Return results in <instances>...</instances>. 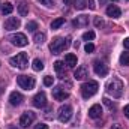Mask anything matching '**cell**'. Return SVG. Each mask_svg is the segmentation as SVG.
<instances>
[{"mask_svg": "<svg viewBox=\"0 0 129 129\" xmlns=\"http://www.w3.org/2000/svg\"><path fill=\"white\" fill-rule=\"evenodd\" d=\"M107 93L113 95V98H120L123 93V83L117 78H113L107 84Z\"/></svg>", "mask_w": 129, "mask_h": 129, "instance_id": "1", "label": "cell"}, {"mask_svg": "<svg viewBox=\"0 0 129 129\" xmlns=\"http://www.w3.org/2000/svg\"><path fill=\"white\" fill-rule=\"evenodd\" d=\"M68 47H69V42H68V39H63V38H54L50 44V50L53 54H60Z\"/></svg>", "mask_w": 129, "mask_h": 129, "instance_id": "2", "label": "cell"}, {"mask_svg": "<svg viewBox=\"0 0 129 129\" xmlns=\"http://www.w3.org/2000/svg\"><path fill=\"white\" fill-rule=\"evenodd\" d=\"M98 89H99V84H98L96 81H87V83H84L81 86V95H83L84 99H89L93 95H96Z\"/></svg>", "mask_w": 129, "mask_h": 129, "instance_id": "3", "label": "cell"}, {"mask_svg": "<svg viewBox=\"0 0 129 129\" xmlns=\"http://www.w3.org/2000/svg\"><path fill=\"white\" fill-rule=\"evenodd\" d=\"M9 63L12 64L14 68H18V69H26L29 66V60H27V54L26 53H18L17 56L11 57Z\"/></svg>", "mask_w": 129, "mask_h": 129, "instance_id": "4", "label": "cell"}, {"mask_svg": "<svg viewBox=\"0 0 129 129\" xmlns=\"http://www.w3.org/2000/svg\"><path fill=\"white\" fill-rule=\"evenodd\" d=\"M17 83H18V86H20L21 89H24V90H32L33 87H35V84H36L35 78L30 77V75H18V77H17Z\"/></svg>", "mask_w": 129, "mask_h": 129, "instance_id": "5", "label": "cell"}, {"mask_svg": "<svg viewBox=\"0 0 129 129\" xmlns=\"http://www.w3.org/2000/svg\"><path fill=\"white\" fill-rule=\"evenodd\" d=\"M57 117L62 123H68L72 117V107L71 105H62L59 108V113H57Z\"/></svg>", "mask_w": 129, "mask_h": 129, "instance_id": "6", "label": "cell"}, {"mask_svg": "<svg viewBox=\"0 0 129 129\" xmlns=\"http://www.w3.org/2000/svg\"><path fill=\"white\" fill-rule=\"evenodd\" d=\"M9 41L17 47H26L29 44V39H27V36L24 33H15V35L9 36Z\"/></svg>", "mask_w": 129, "mask_h": 129, "instance_id": "7", "label": "cell"}, {"mask_svg": "<svg viewBox=\"0 0 129 129\" xmlns=\"http://www.w3.org/2000/svg\"><path fill=\"white\" fill-rule=\"evenodd\" d=\"M33 122H35V113H33V111H26V113H23V116L20 117V125H21L23 128L30 126Z\"/></svg>", "mask_w": 129, "mask_h": 129, "instance_id": "8", "label": "cell"}, {"mask_svg": "<svg viewBox=\"0 0 129 129\" xmlns=\"http://www.w3.org/2000/svg\"><path fill=\"white\" fill-rule=\"evenodd\" d=\"M33 105L36 108H44L47 105V95L44 92H39L38 95H35V98H33Z\"/></svg>", "mask_w": 129, "mask_h": 129, "instance_id": "9", "label": "cell"}, {"mask_svg": "<svg viewBox=\"0 0 129 129\" xmlns=\"http://www.w3.org/2000/svg\"><path fill=\"white\" fill-rule=\"evenodd\" d=\"M93 69H95V72H96L99 77H105V75L108 74V66H107L105 63H102V62H99V60L95 62Z\"/></svg>", "mask_w": 129, "mask_h": 129, "instance_id": "10", "label": "cell"}, {"mask_svg": "<svg viewBox=\"0 0 129 129\" xmlns=\"http://www.w3.org/2000/svg\"><path fill=\"white\" fill-rule=\"evenodd\" d=\"M20 20L17 18V17H9L8 20H6V23H5V29L6 30H15V29H18L20 27Z\"/></svg>", "mask_w": 129, "mask_h": 129, "instance_id": "11", "label": "cell"}, {"mask_svg": "<svg viewBox=\"0 0 129 129\" xmlns=\"http://www.w3.org/2000/svg\"><path fill=\"white\" fill-rule=\"evenodd\" d=\"M9 102H11V105H14V107L21 105V104H23V95L18 93V92H12V93L9 95Z\"/></svg>", "mask_w": 129, "mask_h": 129, "instance_id": "12", "label": "cell"}, {"mask_svg": "<svg viewBox=\"0 0 129 129\" xmlns=\"http://www.w3.org/2000/svg\"><path fill=\"white\" fill-rule=\"evenodd\" d=\"M107 15L111 17V18H119V17L122 15V11H120L119 6H116V5H110V6L107 8Z\"/></svg>", "mask_w": 129, "mask_h": 129, "instance_id": "13", "label": "cell"}, {"mask_svg": "<svg viewBox=\"0 0 129 129\" xmlns=\"http://www.w3.org/2000/svg\"><path fill=\"white\" fill-rule=\"evenodd\" d=\"M53 98H54L56 101H64V99L69 98V93H66L64 90H62V87H56V89L53 90Z\"/></svg>", "mask_w": 129, "mask_h": 129, "instance_id": "14", "label": "cell"}, {"mask_svg": "<svg viewBox=\"0 0 129 129\" xmlns=\"http://www.w3.org/2000/svg\"><path fill=\"white\" fill-rule=\"evenodd\" d=\"M89 116L92 117V119H101V116H102V108H101V105H93V107H90V110H89Z\"/></svg>", "mask_w": 129, "mask_h": 129, "instance_id": "15", "label": "cell"}, {"mask_svg": "<svg viewBox=\"0 0 129 129\" xmlns=\"http://www.w3.org/2000/svg\"><path fill=\"white\" fill-rule=\"evenodd\" d=\"M86 77H87V69H86L84 66H80V68L75 69V72H74V78H75V80L81 81V80H84Z\"/></svg>", "mask_w": 129, "mask_h": 129, "instance_id": "16", "label": "cell"}, {"mask_svg": "<svg viewBox=\"0 0 129 129\" xmlns=\"http://www.w3.org/2000/svg\"><path fill=\"white\" fill-rule=\"evenodd\" d=\"M87 24H89V17L87 15H80L74 20V26H77V27H86Z\"/></svg>", "mask_w": 129, "mask_h": 129, "instance_id": "17", "label": "cell"}, {"mask_svg": "<svg viewBox=\"0 0 129 129\" xmlns=\"http://www.w3.org/2000/svg\"><path fill=\"white\" fill-rule=\"evenodd\" d=\"M64 62H66V64L69 68H74V66H77V56L72 54V53H69V54L64 56Z\"/></svg>", "mask_w": 129, "mask_h": 129, "instance_id": "18", "label": "cell"}, {"mask_svg": "<svg viewBox=\"0 0 129 129\" xmlns=\"http://www.w3.org/2000/svg\"><path fill=\"white\" fill-rule=\"evenodd\" d=\"M18 14H20L21 17H26V15L29 14V5H27V2H21V3L18 5Z\"/></svg>", "mask_w": 129, "mask_h": 129, "instance_id": "19", "label": "cell"}, {"mask_svg": "<svg viewBox=\"0 0 129 129\" xmlns=\"http://www.w3.org/2000/svg\"><path fill=\"white\" fill-rule=\"evenodd\" d=\"M72 5H74V8L75 9H84L86 6H87V0H72Z\"/></svg>", "mask_w": 129, "mask_h": 129, "instance_id": "20", "label": "cell"}, {"mask_svg": "<svg viewBox=\"0 0 129 129\" xmlns=\"http://www.w3.org/2000/svg\"><path fill=\"white\" fill-rule=\"evenodd\" d=\"M14 11V6L11 5V3H5L3 6H2V14L3 15H8V14H11Z\"/></svg>", "mask_w": 129, "mask_h": 129, "instance_id": "21", "label": "cell"}, {"mask_svg": "<svg viewBox=\"0 0 129 129\" xmlns=\"http://www.w3.org/2000/svg\"><path fill=\"white\" fill-rule=\"evenodd\" d=\"M33 41H35L36 44H42V42L45 41V33H42V32L35 33V38H33Z\"/></svg>", "mask_w": 129, "mask_h": 129, "instance_id": "22", "label": "cell"}, {"mask_svg": "<svg viewBox=\"0 0 129 129\" xmlns=\"http://www.w3.org/2000/svg\"><path fill=\"white\" fill-rule=\"evenodd\" d=\"M64 24V18H57V20H54L53 23H51V29H59L60 26H63Z\"/></svg>", "mask_w": 129, "mask_h": 129, "instance_id": "23", "label": "cell"}, {"mask_svg": "<svg viewBox=\"0 0 129 129\" xmlns=\"http://www.w3.org/2000/svg\"><path fill=\"white\" fill-rule=\"evenodd\" d=\"M33 69H35V71H42V69H44V63H42V60L35 59V60H33Z\"/></svg>", "mask_w": 129, "mask_h": 129, "instance_id": "24", "label": "cell"}, {"mask_svg": "<svg viewBox=\"0 0 129 129\" xmlns=\"http://www.w3.org/2000/svg\"><path fill=\"white\" fill-rule=\"evenodd\" d=\"M120 63L125 64V66H129V53H122V56H120Z\"/></svg>", "mask_w": 129, "mask_h": 129, "instance_id": "25", "label": "cell"}, {"mask_svg": "<svg viewBox=\"0 0 129 129\" xmlns=\"http://www.w3.org/2000/svg\"><path fill=\"white\" fill-rule=\"evenodd\" d=\"M26 27H27V30H29V32H35V30L38 29V23H36V21H29Z\"/></svg>", "mask_w": 129, "mask_h": 129, "instance_id": "26", "label": "cell"}, {"mask_svg": "<svg viewBox=\"0 0 129 129\" xmlns=\"http://www.w3.org/2000/svg\"><path fill=\"white\" fill-rule=\"evenodd\" d=\"M63 68H64V63H63V62H60V60H57V62L54 63V69H56V71H57L59 74H60V72L63 71Z\"/></svg>", "mask_w": 129, "mask_h": 129, "instance_id": "27", "label": "cell"}, {"mask_svg": "<svg viewBox=\"0 0 129 129\" xmlns=\"http://www.w3.org/2000/svg\"><path fill=\"white\" fill-rule=\"evenodd\" d=\"M83 39H84V41H92V39H95V32H86L83 35Z\"/></svg>", "mask_w": 129, "mask_h": 129, "instance_id": "28", "label": "cell"}, {"mask_svg": "<svg viewBox=\"0 0 129 129\" xmlns=\"http://www.w3.org/2000/svg\"><path fill=\"white\" fill-rule=\"evenodd\" d=\"M53 83H54V78H53V77H50V75H48V77H45V78H44V84H45L47 87L53 86Z\"/></svg>", "mask_w": 129, "mask_h": 129, "instance_id": "29", "label": "cell"}, {"mask_svg": "<svg viewBox=\"0 0 129 129\" xmlns=\"http://www.w3.org/2000/svg\"><path fill=\"white\" fill-rule=\"evenodd\" d=\"M41 5H44V6H47V8H51L53 5H54V0H38Z\"/></svg>", "mask_w": 129, "mask_h": 129, "instance_id": "30", "label": "cell"}, {"mask_svg": "<svg viewBox=\"0 0 129 129\" xmlns=\"http://www.w3.org/2000/svg\"><path fill=\"white\" fill-rule=\"evenodd\" d=\"M102 101H104V104H105V105H107V107H108L110 110H114V104H113V102H111V101H110L108 98H104Z\"/></svg>", "mask_w": 129, "mask_h": 129, "instance_id": "31", "label": "cell"}, {"mask_svg": "<svg viewBox=\"0 0 129 129\" xmlns=\"http://www.w3.org/2000/svg\"><path fill=\"white\" fill-rule=\"evenodd\" d=\"M84 50H86V53H93V51H95V45H93V44H87Z\"/></svg>", "mask_w": 129, "mask_h": 129, "instance_id": "32", "label": "cell"}, {"mask_svg": "<svg viewBox=\"0 0 129 129\" xmlns=\"http://www.w3.org/2000/svg\"><path fill=\"white\" fill-rule=\"evenodd\" d=\"M95 26H96V27H102V26H104V21H102L99 17H96V18H95Z\"/></svg>", "mask_w": 129, "mask_h": 129, "instance_id": "33", "label": "cell"}, {"mask_svg": "<svg viewBox=\"0 0 129 129\" xmlns=\"http://www.w3.org/2000/svg\"><path fill=\"white\" fill-rule=\"evenodd\" d=\"M87 5H89V8H90V9H95V8H96L95 0H87Z\"/></svg>", "mask_w": 129, "mask_h": 129, "instance_id": "34", "label": "cell"}, {"mask_svg": "<svg viewBox=\"0 0 129 129\" xmlns=\"http://www.w3.org/2000/svg\"><path fill=\"white\" fill-rule=\"evenodd\" d=\"M35 129H48V126L45 125V123H39V125H36Z\"/></svg>", "mask_w": 129, "mask_h": 129, "instance_id": "35", "label": "cell"}, {"mask_svg": "<svg viewBox=\"0 0 129 129\" xmlns=\"http://www.w3.org/2000/svg\"><path fill=\"white\" fill-rule=\"evenodd\" d=\"M123 113H125V116L129 119V105H125V108H123Z\"/></svg>", "mask_w": 129, "mask_h": 129, "instance_id": "36", "label": "cell"}, {"mask_svg": "<svg viewBox=\"0 0 129 129\" xmlns=\"http://www.w3.org/2000/svg\"><path fill=\"white\" fill-rule=\"evenodd\" d=\"M123 45H125V48H128L129 50V38H126V39L123 41Z\"/></svg>", "mask_w": 129, "mask_h": 129, "instance_id": "37", "label": "cell"}, {"mask_svg": "<svg viewBox=\"0 0 129 129\" xmlns=\"http://www.w3.org/2000/svg\"><path fill=\"white\" fill-rule=\"evenodd\" d=\"M110 129H123V128H122L120 125H113V126H111Z\"/></svg>", "mask_w": 129, "mask_h": 129, "instance_id": "38", "label": "cell"}, {"mask_svg": "<svg viewBox=\"0 0 129 129\" xmlns=\"http://www.w3.org/2000/svg\"><path fill=\"white\" fill-rule=\"evenodd\" d=\"M2 92H3V86L0 84V93H2Z\"/></svg>", "mask_w": 129, "mask_h": 129, "instance_id": "39", "label": "cell"}, {"mask_svg": "<svg viewBox=\"0 0 129 129\" xmlns=\"http://www.w3.org/2000/svg\"><path fill=\"white\" fill-rule=\"evenodd\" d=\"M63 3H71V0H63Z\"/></svg>", "mask_w": 129, "mask_h": 129, "instance_id": "40", "label": "cell"}, {"mask_svg": "<svg viewBox=\"0 0 129 129\" xmlns=\"http://www.w3.org/2000/svg\"><path fill=\"white\" fill-rule=\"evenodd\" d=\"M9 129H17V128H14V126H11V128H9Z\"/></svg>", "mask_w": 129, "mask_h": 129, "instance_id": "41", "label": "cell"}, {"mask_svg": "<svg viewBox=\"0 0 129 129\" xmlns=\"http://www.w3.org/2000/svg\"><path fill=\"white\" fill-rule=\"evenodd\" d=\"M114 2H116V0H114Z\"/></svg>", "mask_w": 129, "mask_h": 129, "instance_id": "42", "label": "cell"}]
</instances>
